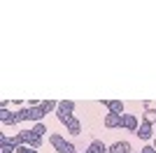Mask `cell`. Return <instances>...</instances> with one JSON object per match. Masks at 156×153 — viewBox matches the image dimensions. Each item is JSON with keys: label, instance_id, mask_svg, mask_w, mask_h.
<instances>
[{"label": "cell", "instance_id": "obj_1", "mask_svg": "<svg viewBox=\"0 0 156 153\" xmlns=\"http://www.w3.org/2000/svg\"><path fill=\"white\" fill-rule=\"evenodd\" d=\"M72 109H75V102H70V100L58 102V121L61 123H68L72 118Z\"/></svg>", "mask_w": 156, "mask_h": 153}, {"label": "cell", "instance_id": "obj_2", "mask_svg": "<svg viewBox=\"0 0 156 153\" xmlns=\"http://www.w3.org/2000/svg\"><path fill=\"white\" fill-rule=\"evenodd\" d=\"M105 125H107V127H119V125H124V114H114V111H110V114L105 116Z\"/></svg>", "mask_w": 156, "mask_h": 153}, {"label": "cell", "instance_id": "obj_3", "mask_svg": "<svg viewBox=\"0 0 156 153\" xmlns=\"http://www.w3.org/2000/svg\"><path fill=\"white\" fill-rule=\"evenodd\" d=\"M0 121L5 123V125H14V123H19V118H16V114H12V111L0 109Z\"/></svg>", "mask_w": 156, "mask_h": 153}, {"label": "cell", "instance_id": "obj_4", "mask_svg": "<svg viewBox=\"0 0 156 153\" xmlns=\"http://www.w3.org/2000/svg\"><path fill=\"white\" fill-rule=\"evenodd\" d=\"M135 134L140 137V139H151V123H147V121H144L142 125H140V127L135 130Z\"/></svg>", "mask_w": 156, "mask_h": 153}, {"label": "cell", "instance_id": "obj_5", "mask_svg": "<svg viewBox=\"0 0 156 153\" xmlns=\"http://www.w3.org/2000/svg\"><path fill=\"white\" fill-rule=\"evenodd\" d=\"M124 127H126V130H130V132H135L137 127H140V125H137V118L133 114H124Z\"/></svg>", "mask_w": 156, "mask_h": 153}, {"label": "cell", "instance_id": "obj_6", "mask_svg": "<svg viewBox=\"0 0 156 153\" xmlns=\"http://www.w3.org/2000/svg\"><path fill=\"white\" fill-rule=\"evenodd\" d=\"M105 107L110 111H114V114H124V102H119V100H105Z\"/></svg>", "mask_w": 156, "mask_h": 153}, {"label": "cell", "instance_id": "obj_7", "mask_svg": "<svg viewBox=\"0 0 156 153\" xmlns=\"http://www.w3.org/2000/svg\"><path fill=\"white\" fill-rule=\"evenodd\" d=\"M44 114H47V111L40 107V102L30 104V118H33V121H42V116H44Z\"/></svg>", "mask_w": 156, "mask_h": 153}, {"label": "cell", "instance_id": "obj_8", "mask_svg": "<svg viewBox=\"0 0 156 153\" xmlns=\"http://www.w3.org/2000/svg\"><path fill=\"white\" fill-rule=\"evenodd\" d=\"M110 153H130V144L128 141H117L110 146Z\"/></svg>", "mask_w": 156, "mask_h": 153}, {"label": "cell", "instance_id": "obj_9", "mask_svg": "<svg viewBox=\"0 0 156 153\" xmlns=\"http://www.w3.org/2000/svg\"><path fill=\"white\" fill-rule=\"evenodd\" d=\"M65 127H68V132H70V134H79V132H82V123H79L75 116H72L70 121L65 123Z\"/></svg>", "mask_w": 156, "mask_h": 153}, {"label": "cell", "instance_id": "obj_10", "mask_svg": "<svg viewBox=\"0 0 156 153\" xmlns=\"http://www.w3.org/2000/svg\"><path fill=\"white\" fill-rule=\"evenodd\" d=\"M89 153H110V148L105 146L103 141H91V146H89Z\"/></svg>", "mask_w": 156, "mask_h": 153}, {"label": "cell", "instance_id": "obj_11", "mask_svg": "<svg viewBox=\"0 0 156 153\" xmlns=\"http://www.w3.org/2000/svg\"><path fill=\"white\" fill-rule=\"evenodd\" d=\"M144 121H147V123H151V125H154V123H156V109L147 107V111H144Z\"/></svg>", "mask_w": 156, "mask_h": 153}, {"label": "cell", "instance_id": "obj_12", "mask_svg": "<svg viewBox=\"0 0 156 153\" xmlns=\"http://www.w3.org/2000/svg\"><path fill=\"white\" fill-rule=\"evenodd\" d=\"M58 153H75V144H70V141H63L58 148H56Z\"/></svg>", "mask_w": 156, "mask_h": 153}, {"label": "cell", "instance_id": "obj_13", "mask_svg": "<svg viewBox=\"0 0 156 153\" xmlns=\"http://www.w3.org/2000/svg\"><path fill=\"white\" fill-rule=\"evenodd\" d=\"M16 118H19V121H28V118H30V107L19 109V111H16Z\"/></svg>", "mask_w": 156, "mask_h": 153}, {"label": "cell", "instance_id": "obj_14", "mask_svg": "<svg viewBox=\"0 0 156 153\" xmlns=\"http://www.w3.org/2000/svg\"><path fill=\"white\" fill-rule=\"evenodd\" d=\"M40 107L44 109V111H51V109H58V104H56L54 100H42V102H40Z\"/></svg>", "mask_w": 156, "mask_h": 153}, {"label": "cell", "instance_id": "obj_15", "mask_svg": "<svg viewBox=\"0 0 156 153\" xmlns=\"http://www.w3.org/2000/svg\"><path fill=\"white\" fill-rule=\"evenodd\" d=\"M28 146H30V148H40V146H42V137H37V134L33 132V139L28 141Z\"/></svg>", "mask_w": 156, "mask_h": 153}, {"label": "cell", "instance_id": "obj_16", "mask_svg": "<svg viewBox=\"0 0 156 153\" xmlns=\"http://www.w3.org/2000/svg\"><path fill=\"white\" fill-rule=\"evenodd\" d=\"M33 132L37 134V137H42V134L47 132V127H44V123H42V121H37V123H35V127H33Z\"/></svg>", "mask_w": 156, "mask_h": 153}, {"label": "cell", "instance_id": "obj_17", "mask_svg": "<svg viewBox=\"0 0 156 153\" xmlns=\"http://www.w3.org/2000/svg\"><path fill=\"white\" fill-rule=\"evenodd\" d=\"M49 141H51V146H54V148H58V146L63 144L65 139L61 137V134H51V137H49Z\"/></svg>", "mask_w": 156, "mask_h": 153}, {"label": "cell", "instance_id": "obj_18", "mask_svg": "<svg viewBox=\"0 0 156 153\" xmlns=\"http://www.w3.org/2000/svg\"><path fill=\"white\" fill-rule=\"evenodd\" d=\"M19 137H21V141H23V144H28V141L33 139V130H23V132H19Z\"/></svg>", "mask_w": 156, "mask_h": 153}, {"label": "cell", "instance_id": "obj_19", "mask_svg": "<svg viewBox=\"0 0 156 153\" xmlns=\"http://www.w3.org/2000/svg\"><path fill=\"white\" fill-rule=\"evenodd\" d=\"M140 153H156V148H154V146H144Z\"/></svg>", "mask_w": 156, "mask_h": 153}, {"label": "cell", "instance_id": "obj_20", "mask_svg": "<svg viewBox=\"0 0 156 153\" xmlns=\"http://www.w3.org/2000/svg\"><path fill=\"white\" fill-rule=\"evenodd\" d=\"M28 153H35V148H30V151H28Z\"/></svg>", "mask_w": 156, "mask_h": 153}, {"label": "cell", "instance_id": "obj_21", "mask_svg": "<svg viewBox=\"0 0 156 153\" xmlns=\"http://www.w3.org/2000/svg\"><path fill=\"white\" fill-rule=\"evenodd\" d=\"M151 146H154V148H156V139H154V144H151Z\"/></svg>", "mask_w": 156, "mask_h": 153}, {"label": "cell", "instance_id": "obj_22", "mask_svg": "<svg viewBox=\"0 0 156 153\" xmlns=\"http://www.w3.org/2000/svg\"><path fill=\"white\" fill-rule=\"evenodd\" d=\"M84 153H89V151H84Z\"/></svg>", "mask_w": 156, "mask_h": 153}]
</instances>
